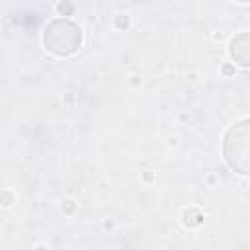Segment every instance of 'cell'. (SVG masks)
<instances>
[{"mask_svg": "<svg viewBox=\"0 0 250 250\" xmlns=\"http://www.w3.org/2000/svg\"><path fill=\"white\" fill-rule=\"evenodd\" d=\"M43 45L57 57L72 55L82 45V29L78 27V23L66 18H57L47 23L43 31Z\"/></svg>", "mask_w": 250, "mask_h": 250, "instance_id": "7a4b0ae2", "label": "cell"}, {"mask_svg": "<svg viewBox=\"0 0 250 250\" xmlns=\"http://www.w3.org/2000/svg\"><path fill=\"white\" fill-rule=\"evenodd\" d=\"M230 59L240 66H250V31L234 35L229 43Z\"/></svg>", "mask_w": 250, "mask_h": 250, "instance_id": "3957f363", "label": "cell"}, {"mask_svg": "<svg viewBox=\"0 0 250 250\" xmlns=\"http://www.w3.org/2000/svg\"><path fill=\"white\" fill-rule=\"evenodd\" d=\"M201 213L197 209H186L184 211V225L186 227H197L201 223Z\"/></svg>", "mask_w": 250, "mask_h": 250, "instance_id": "277c9868", "label": "cell"}, {"mask_svg": "<svg viewBox=\"0 0 250 250\" xmlns=\"http://www.w3.org/2000/svg\"><path fill=\"white\" fill-rule=\"evenodd\" d=\"M59 12L62 14V12H66V14H70L72 12V6L70 4H66V6H62V4H59Z\"/></svg>", "mask_w": 250, "mask_h": 250, "instance_id": "5b68a950", "label": "cell"}, {"mask_svg": "<svg viewBox=\"0 0 250 250\" xmlns=\"http://www.w3.org/2000/svg\"><path fill=\"white\" fill-rule=\"evenodd\" d=\"M35 250H47V248H45V246H37Z\"/></svg>", "mask_w": 250, "mask_h": 250, "instance_id": "8992f818", "label": "cell"}, {"mask_svg": "<svg viewBox=\"0 0 250 250\" xmlns=\"http://www.w3.org/2000/svg\"><path fill=\"white\" fill-rule=\"evenodd\" d=\"M223 156L230 170L250 176V117L234 123L223 139Z\"/></svg>", "mask_w": 250, "mask_h": 250, "instance_id": "6da1fadb", "label": "cell"}]
</instances>
